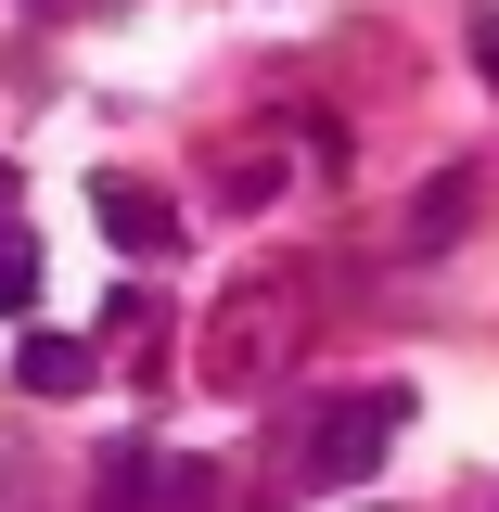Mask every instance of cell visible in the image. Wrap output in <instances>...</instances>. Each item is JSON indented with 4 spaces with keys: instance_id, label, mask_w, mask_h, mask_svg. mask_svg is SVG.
<instances>
[{
    "instance_id": "1",
    "label": "cell",
    "mask_w": 499,
    "mask_h": 512,
    "mask_svg": "<svg viewBox=\"0 0 499 512\" xmlns=\"http://www.w3.org/2000/svg\"><path fill=\"white\" fill-rule=\"evenodd\" d=\"M397 423H410V384H359V397H333V410H320V474H333V487H372L384 474V448H397Z\"/></svg>"
},
{
    "instance_id": "2",
    "label": "cell",
    "mask_w": 499,
    "mask_h": 512,
    "mask_svg": "<svg viewBox=\"0 0 499 512\" xmlns=\"http://www.w3.org/2000/svg\"><path fill=\"white\" fill-rule=\"evenodd\" d=\"M90 218L116 231V256H180V231H192L180 205L154 180H128V167H90Z\"/></svg>"
},
{
    "instance_id": "3",
    "label": "cell",
    "mask_w": 499,
    "mask_h": 512,
    "mask_svg": "<svg viewBox=\"0 0 499 512\" xmlns=\"http://www.w3.org/2000/svg\"><path fill=\"white\" fill-rule=\"evenodd\" d=\"M282 320H295L282 295H244V308H231L218 333H205V372L231 384V397H244V384H269V333H282Z\"/></svg>"
},
{
    "instance_id": "4",
    "label": "cell",
    "mask_w": 499,
    "mask_h": 512,
    "mask_svg": "<svg viewBox=\"0 0 499 512\" xmlns=\"http://www.w3.org/2000/svg\"><path fill=\"white\" fill-rule=\"evenodd\" d=\"M13 384H26V397H77V384H90V346H77V333H26Z\"/></svg>"
},
{
    "instance_id": "5",
    "label": "cell",
    "mask_w": 499,
    "mask_h": 512,
    "mask_svg": "<svg viewBox=\"0 0 499 512\" xmlns=\"http://www.w3.org/2000/svg\"><path fill=\"white\" fill-rule=\"evenodd\" d=\"M26 308H39V244L0 231V320H26Z\"/></svg>"
},
{
    "instance_id": "6",
    "label": "cell",
    "mask_w": 499,
    "mask_h": 512,
    "mask_svg": "<svg viewBox=\"0 0 499 512\" xmlns=\"http://www.w3.org/2000/svg\"><path fill=\"white\" fill-rule=\"evenodd\" d=\"M474 77L499 90V13H474Z\"/></svg>"
}]
</instances>
